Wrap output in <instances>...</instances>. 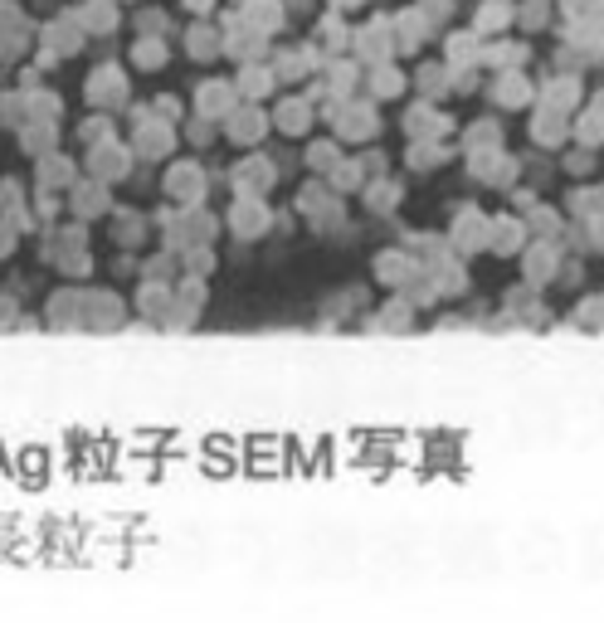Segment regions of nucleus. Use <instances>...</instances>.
Instances as JSON below:
<instances>
[{"mask_svg": "<svg viewBox=\"0 0 604 623\" xmlns=\"http://www.w3.org/2000/svg\"><path fill=\"white\" fill-rule=\"evenodd\" d=\"M35 44L39 49H54L59 59H74V54H83V44H88V30L78 25V10H59L54 20H44L35 30Z\"/></svg>", "mask_w": 604, "mask_h": 623, "instance_id": "nucleus-1", "label": "nucleus"}, {"mask_svg": "<svg viewBox=\"0 0 604 623\" xmlns=\"http://www.w3.org/2000/svg\"><path fill=\"white\" fill-rule=\"evenodd\" d=\"M83 98H88V108H122L127 103V74L117 69V64H98L93 74L83 78Z\"/></svg>", "mask_w": 604, "mask_h": 623, "instance_id": "nucleus-2", "label": "nucleus"}, {"mask_svg": "<svg viewBox=\"0 0 604 623\" xmlns=\"http://www.w3.org/2000/svg\"><path fill=\"white\" fill-rule=\"evenodd\" d=\"M64 205L74 210V220H103V215H113V195H108V185L103 181H83L78 176L69 190H64Z\"/></svg>", "mask_w": 604, "mask_h": 623, "instance_id": "nucleus-3", "label": "nucleus"}, {"mask_svg": "<svg viewBox=\"0 0 604 623\" xmlns=\"http://www.w3.org/2000/svg\"><path fill=\"white\" fill-rule=\"evenodd\" d=\"M127 171H132V151L122 147V142L108 137V142H93V147H88V176H93V181L113 185V181H122Z\"/></svg>", "mask_w": 604, "mask_h": 623, "instance_id": "nucleus-4", "label": "nucleus"}, {"mask_svg": "<svg viewBox=\"0 0 604 623\" xmlns=\"http://www.w3.org/2000/svg\"><path fill=\"white\" fill-rule=\"evenodd\" d=\"M44 327L49 331H83V288H59L44 302Z\"/></svg>", "mask_w": 604, "mask_h": 623, "instance_id": "nucleus-5", "label": "nucleus"}, {"mask_svg": "<svg viewBox=\"0 0 604 623\" xmlns=\"http://www.w3.org/2000/svg\"><path fill=\"white\" fill-rule=\"evenodd\" d=\"M78 249H88V229H83V220L74 224H49L44 234H39V258L44 263H54V258H64V254H78Z\"/></svg>", "mask_w": 604, "mask_h": 623, "instance_id": "nucleus-6", "label": "nucleus"}, {"mask_svg": "<svg viewBox=\"0 0 604 623\" xmlns=\"http://www.w3.org/2000/svg\"><path fill=\"white\" fill-rule=\"evenodd\" d=\"M122 297L98 288V293H83V331H117L122 327Z\"/></svg>", "mask_w": 604, "mask_h": 623, "instance_id": "nucleus-7", "label": "nucleus"}, {"mask_svg": "<svg viewBox=\"0 0 604 623\" xmlns=\"http://www.w3.org/2000/svg\"><path fill=\"white\" fill-rule=\"evenodd\" d=\"M74 181H78L74 156H64L59 147L44 151V156H35V185H44V190H59V195H64Z\"/></svg>", "mask_w": 604, "mask_h": 623, "instance_id": "nucleus-8", "label": "nucleus"}, {"mask_svg": "<svg viewBox=\"0 0 604 623\" xmlns=\"http://www.w3.org/2000/svg\"><path fill=\"white\" fill-rule=\"evenodd\" d=\"M132 151L147 156V161L166 156V151H171V122H161L156 112H151L147 122H137V127H132Z\"/></svg>", "mask_w": 604, "mask_h": 623, "instance_id": "nucleus-9", "label": "nucleus"}, {"mask_svg": "<svg viewBox=\"0 0 604 623\" xmlns=\"http://www.w3.org/2000/svg\"><path fill=\"white\" fill-rule=\"evenodd\" d=\"M166 195H176L181 205H195V200L205 195V176H200V166H195V161H176V166L166 171Z\"/></svg>", "mask_w": 604, "mask_h": 623, "instance_id": "nucleus-10", "label": "nucleus"}, {"mask_svg": "<svg viewBox=\"0 0 604 623\" xmlns=\"http://www.w3.org/2000/svg\"><path fill=\"white\" fill-rule=\"evenodd\" d=\"M74 10L88 35H113L117 30V0H78Z\"/></svg>", "mask_w": 604, "mask_h": 623, "instance_id": "nucleus-11", "label": "nucleus"}, {"mask_svg": "<svg viewBox=\"0 0 604 623\" xmlns=\"http://www.w3.org/2000/svg\"><path fill=\"white\" fill-rule=\"evenodd\" d=\"M15 142L25 156H44V151L59 147V122H25L20 132H15Z\"/></svg>", "mask_w": 604, "mask_h": 623, "instance_id": "nucleus-12", "label": "nucleus"}, {"mask_svg": "<svg viewBox=\"0 0 604 623\" xmlns=\"http://www.w3.org/2000/svg\"><path fill=\"white\" fill-rule=\"evenodd\" d=\"M35 20H25V25H15V30H0V64H15V59H25L30 49H35Z\"/></svg>", "mask_w": 604, "mask_h": 623, "instance_id": "nucleus-13", "label": "nucleus"}, {"mask_svg": "<svg viewBox=\"0 0 604 623\" xmlns=\"http://www.w3.org/2000/svg\"><path fill=\"white\" fill-rule=\"evenodd\" d=\"M25 117H30V122H59V117H64L59 93H49V88H30V93H25Z\"/></svg>", "mask_w": 604, "mask_h": 623, "instance_id": "nucleus-14", "label": "nucleus"}, {"mask_svg": "<svg viewBox=\"0 0 604 623\" xmlns=\"http://www.w3.org/2000/svg\"><path fill=\"white\" fill-rule=\"evenodd\" d=\"M166 307H171V288L166 283H142V293H137V312L147 317V322H166Z\"/></svg>", "mask_w": 604, "mask_h": 623, "instance_id": "nucleus-15", "label": "nucleus"}, {"mask_svg": "<svg viewBox=\"0 0 604 623\" xmlns=\"http://www.w3.org/2000/svg\"><path fill=\"white\" fill-rule=\"evenodd\" d=\"M113 239L122 244V249H137V244L147 239V220L132 215V210H117L113 215Z\"/></svg>", "mask_w": 604, "mask_h": 623, "instance_id": "nucleus-16", "label": "nucleus"}, {"mask_svg": "<svg viewBox=\"0 0 604 623\" xmlns=\"http://www.w3.org/2000/svg\"><path fill=\"white\" fill-rule=\"evenodd\" d=\"M0 220L10 224L15 234H35L39 220H35V210H30V195H20V200H10L5 210H0Z\"/></svg>", "mask_w": 604, "mask_h": 623, "instance_id": "nucleus-17", "label": "nucleus"}, {"mask_svg": "<svg viewBox=\"0 0 604 623\" xmlns=\"http://www.w3.org/2000/svg\"><path fill=\"white\" fill-rule=\"evenodd\" d=\"M30 210H35L39 224H54V220H59V210H64V195H59V190H44V185H35Z\"/></svg>", "mask_w": 604, "mask_h": 623, "instance_id": "nucleus-18", "label": "nucleus"}, {"mask_svg": "<svg viewBox=\"0 0 604 623\" xmlns=\"http://www.w3.org/2000/svg\"><path fill=\"white\" fill-rule=\"evenodd\" d=\"M30 117H25V93L15 88V93H0V127L5 132H20Z\"/></svg>", "mask_w": 604, "mask_h": 623, "instance_id": "nucleus-19", "label": "nucleus"}, {"mask_svg": "<svg viewBox=\"0 0 604 623\" xmlns=\"http://www.w3.org/2000/svg\"><path fill=\"white\" fill-rule=\"evenodd\" d=\"M132 64H137V69H161V64H166V44L156 35L137 39V44H132Z\"/></svg>", "mask_w": 604, "mask_h": 623, "instance_id": "nucleus-20", "label": "nucleus"}, {"mask_svg": "<svg viewBox=\"0 0 604 623\" xmlns=\"http://www.w3.org/2000/svg\"><path fill=\"white\" fill-rule=\"evenodd\" d=\"M200 112H205V117H225L229 112V88L225 83H205V88H200Z\"/></svg>", "mask_w": 604, "mask_h": 623, "instance_id": "nucleus-21", "label": "nucleus"}, {"mask_svg": "<svg viewBox=\"0 0 604 623\" xmlns=\"http://www.w3.org/2000/svg\"><path fill=\"white\" fill-rule=\"evenodd\" d=\"M54 268H59L64 278H88V273H93V258H88V249H78V254L54 258Z\"/></svg>", "mask_w": 604, "mask_h": 623, "instance_id": "nucleus-22", "label": "nucleus"}, {"mask_svg": "<svg viewBox=\"0 0 604 623\" xmlns=\"http://www.w3.org/2000/svg\"><path fill=\"white\" fill-rule=\"evenodd\" d=\"M186 49H190V54H195V59H210V54L220 49V44H215V30H205V25H195V30H190V35H186Z\"/></svg>", "mask_w": 604, "mask_h": 623, "instance_id": "nucleus-23", "label": "nucleus"}, {"mask_svg": "<svg viewBox=\"0 0 604 623\" xmlns=\"http://www.w3.org/2000/svg\"><path fill=\"white\" fill-rule=\"evenodd\" d=\"M78 137H83V147H93V142H108V137H113V117H88V122L78 127Z\"/></svg>", "mask_w": 604, "mask_h": 623, "instance_id": "nucleus-24", "label": "nucleus"}, {"mask_svg": "<svg viewBox=\"0 0 604 623\" xmlns=\"http://www.w3.org/2000/svg\"><path fill=\"white\" fill-rule=\"evenodd\" d=\"M15 327H20V297L0 293V331H15Z\"/></svg>", "mask_w": 604, "mask_h": 623, "instance_id": "nucleus-25", "label": "nucleus"}, {"mask_svg": "<svg viewBox=\"0 0 604 623\" xmlns=\"http://www.w3.org/2000/svg\"><path fill=\"white\" fill-rule=\"evenodd\" d=\"M142 273H147L151 283H171V273H176V263H171V254H161V258H151L147 268H142Z\"/></svg>", "mask_w": 604, "mask_h": 623, "instance_id": "nucleus-26", "label": "nucleus"}, {"mask_svg": "<svg viewBox=\"0 0 604 623\" xmlns=\"http://www.w3.org/2000/svg\"><path fill=\"white\" fill-rule=\"evenodd\" d=\"M30 15L15 5V0H0V30H15V25H25Z\"/></svg>", "mask_w": 604, "mask_h": 623, "instance_id": "nucleus-27", "label": "nucleus"}, {"mask_svg": "<svg viewBox=\"0 0 604 623\" xmlns=\"http://www.w3.org/2000/svg\"><path fill=\"white\" fill-rule=\"evenodd\" d=\"M137 30H142V35H161V30H166V15H161V10H142V15H137Z\"/></svg>", "mask_w": 604, "mask_h": 623, "instance_id": "nucleus-28", "label": "nucleus"}, {"mask_svg": "<svg viewBox=\"0 0 604 623\" xmlns=\"http://www.w3.org/2000/svg\"><path fill=\"white\" fill-rule=\"evenodd\" d=\"M15 249H20V234H15V229H10V224L0 220V263H5V258L15 254Z\"/></svg>", "mask_w": 604, "mask_h": 623, "instance_id": "nucleus-29", "label": "nucleus"}, {"mask_svg": "<svg viewBox=\"0 0 604 623\" xmlns=\"http://www.w3.org/2000/svg\"><path fill=\"white\" fill-rule=\"evenodd\" d=\"M59 64H64V59H59L54 49H39V44H35V69H39V74H49V69H59Z\"/></svg>", "mask_w": 604, "mask_h": 623, "instance_id": "nucleus-30", "label": "nucleus"}, {"mask_svg": "<svg viewBox=\"0 0 604 623\" xmlns=\"http://www.w3.org/2000/svg\"><path fill=\"white\" fill-rule=\"evenodd\" d=\"M190 10H210V5H215V0H186Z\"/></svg>", "mask_w": 604, "mask_h": 623, "instance_id": "nucleus-31", "label": "nucleus"}]
</instances>
